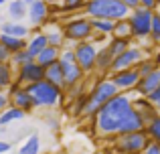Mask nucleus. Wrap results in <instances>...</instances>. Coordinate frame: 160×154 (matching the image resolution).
<instances>
[{"label":"nucleus","instance_id":"obj_1","mask_svg":"<svg viewBox=\"0 0 160 154\" xmlns=\"http://www.w3.org/2000/svg\"><path fill=\"white\" fill-rule=\"evenodd\" d=\"M132 97L128 93H118L113 99H109L106 106L98 112L95 118H91L93 122V132L99 138H116L120 134L122 120L126 118L130 110H132Z\"/></svg>","mask_w":160,"mask_h":154},{"label":"nucleus","instance_id":"obj_2","mask_svg":"<svg viewBox=\"0 0 160 154\" xmlns=\"http://www.w3.org/2000/svg\"><path fill=\"white\" fill-rule=\"evenodd\" d=\"M83 10H85V16L89 20L106 18V20H113V22L128 20L130 12H132L122 0H87Z\"/></svg>","mask_w":160,"mask_h":154},{"label":"nucleus","instance_id":"obj_3","mask_svg":"<svg viewBox=\"0 0 160 154\" xmlns=\"http://www.w3.org/2000/svg\"><path fill=\"white\" fill-rule=\"evenodd\" d=\"M120 93L118 91V87L113 85L112 79H99V81L93 83V87H91L89 91H87V107H85V116L87 118H95L98 116V112L102 110L103 106L109 102V99H113L116 95Z\"/></svg>","mask_w":160,"mask_h":154},{"label":"nucleus","instance_id":"obj_4","mask_svg":"<svg viewBox=\"0 0 160 154\" xmlns=\"http://www.w3.org/2000/svg\"><path fill=\"white\" fill-rule=\"evenodd\" d=\"M28 89V93L32 95V102H35V107H55L63 102L65 97V91L59 89L57 85L49 83L47 79L39 83H31V85H24Z\"/></svg>","mask_w":160,"mask_h":154},{"label":"nucleus","instance_id":"obj_5","mask_svg":"<svg viewBox=\"0 0 160 154\" xmlns=\"http://www.w3.org/2000/svg\"><path fill=\"white\" fill-rule=\"evenodd\" d=\"M150 144L146 132H134V134H118L109 140V152L112 154H142Z\"/></svg>","mask_w":160,"mask_h":154},{"label":"nucleus","instance_id":"obj_6","mask_svg":"<svg viewBox=\"0 0 160 154\" xmlns=\"http://www.w3.org/2000/svg\"><path fill=\"white\" fill-rule=\"evenodd\" d=\"M65 41H69L71 45L85 43V41L93 39V28H91V20L87 16H73L61 27Z\"/></svg>","mask_w":160,"mask_h":154},{"label":"nucleus","instance_id":"obj_7","mask_svg":"<svg viewBox=\"0 0 160 154\" xmlns=\"http://www.w3.org/2000/svg\"><path fill=\"white\" fill-rule=\"evenodd\" d=\"M152 18H154V12L148 10V8H142V6L130 12L128 22H130V28H132V39H136V41L150 39Z\"/></svg>","mask_w":160,"mask_h":154},{"label":"nucleus","instance_id":"obj_8","mask_svg":"<svg viewBox=\"0 0 160 154\" xmlns=\"http://www.w3.org/2000/svg\"><path fill=\"white\" fill-rule=\"evenodd\" d=\"M75 57H77V65L83 69L85 75L95 71V59H98V45L93 41H85V43H77L73 45Z\"/></svg>","mask_w":160,"mask_h":154},{"label":"nucleus","instance_id":"obj_9","mask_svg":"<svg viewBox=\"0 0 160 154\" xmlns=\"http://www.w3.org/2000/svg\"><path fill=\"white\" fill-rule=\"evenodd\" d=\"M142 59H144V51H142V47L132 45V47H130L126 53H122L120 57H116V59H113L112 69H109V75H113V73H120V71H126V69L138 67V63H140Z\"/></svg>","mask_w":160,"mask_h":154},{"label":"nucleus","instance_id":"obj_10","mask_svg":"<svg viewBox=\"0 0 160 154\" xmlns=\"http://www.w3.org/2000/svg\"><path fill=\"white\" fill-rule=\"evenodd\" d=\"M8 99H10V106L12 107H18V110H22L24 114H28V112L35 110V102H32V95L28 93V89L24 85H20V83H12L10 87H8Z\"/></svg>","mask_w":160,"mask_h":154},{"label":"nucleus","instance_id":"obj_11","mask_svg":"<svg viewBox=\"0 0 160 154\" xmlns=\"http://www.w3.org/2000/svg\"><path fill=\"white\" fill-rule=\"evenodd\" d=\"M45 79V69L41 67L37 61L22 65V67L16 69V83L20 85H31V83H39Z\"/></svg>","mask_w":160,"mask_h":154},{"label":"nucleus","instance_id":"obj_12","mask_svg":"<svg viewBox=\"0 0 160 154\" xmlns=\"http://www.w3.org/2000/svg\"><path fill=\"white\" fill-rule=\"evenodd\" d=\"M109 79L113 81V85L118 87V91L120 93H128V91H134L138 85V81H140V73H138V69H126V71H120V73H113V75H109Z\"/></svg>","mask_w":160,"mask_h":154},{"label":"nucleus","instance_id":"obj_13","mask_svg":"<svg viewBox=\"0 0 160 154\" xmlns=\"http://www.w3.org/2000/svg\"><path fill=\"white\" fill-rule=\"evenodd\" d=\"M63 67V79H65V89H71V87L79 85V83H83V77H85V73H83V69L77 65V61H73V63H63V61H59Z\"/></svg>","mask_w":160,"mask_h":154},{"label":"nucleus","instance_id":"obj_14","mask_svg":"<svg viewBox=\"0 0 160 154\" xmlns=\"http://www.w3.org/2000/svg\"><path fill=\"white\" fill-rule=\"evenodd\" d=\"M49 10H51V6H49L45 0H35V2L28 6V14H27L32 27H43L49 18Z\"/></svg>","mask_w":160,"mask_h":154},{"label":"nucleus","instance_id":"obj_15","mask_svg":"<svg viewBox=\"0 0 160 154\" xmlns=\"http://www.w3.org/2000/svg\"><path fill=\"white\" fill-rule=\"evenodd\" d=\"M144 130H146V122L142 120V116L132 107V110L126 114V118L122 120L120 134H134V132H144Z\"/></svg>","mask_w":160,"mask_h":154},{"label":"nucleus","instance_id":"obj_16","mask_svg":"<svg viewBox=\"0 0 160 154\" xmlns=\"http://www.w3.org/2000/svg\"><path fill=\"white\" fill-rule=\"evenodd\" d=\"M160 87V69H154L150 75H146V77H140V81H138V85H136V93L140 95V97H148L152 91H156Z\"/></svg>","mask_w":160,"mask_h":154},{"label":"nucleus","instance_id":"obj_17","mask_svg":"<svg viewBox=\"0 0 160 154\" xmlns=\"http://www.w3.org/2000/svg\"><path fill=\"white\" fill-rule=\"evenodd\" d=\"M132 106H134V110L142 116V120L146 122V126L158 116V110L154 107V103H150L148 97H140V95H138L136 99H132Z\"/></svg>","mask_w":160,"mask_h":154},{"label":"nucleus","instance_id":"obj_18","mask_svg":"<svg viewBox=\"0 0 160 154\" xmlns=\"http://www.w3.org/2000/svg\"><path fill=\"white\" fill-rule=\"evenodd\" d=\"M47 47H49V41H47V35H45V32H35V35L27 41V53L32 59H37Z\"/></svg>","mask_w":160,"mask_h":154},{"label":"nucleus","instance_id":"obj_19","mask_svg":"<svg viewBox=\"0 0 160 154\" xmlns=\"http://www.w3.org/2000/svg\"><path fill=\"white\" fill-rule=\"evenodd\" d=\"M0 35H8V37H14V39H27L31 35V28L22 22H2L0 24Z\"/></svg>","mask_w":160,"mask_h":154},{"label":"nucleus","instance_id":"obj_20","mask_svg":"<svg viewBox=\"0 0 160 154\" xmlns=\"http://www.w3.org/2000/svg\"><path fill=\"white\" fill-rule=\"evenodd\" d=\"M132 41L134 39H120V37H112V39L106 43V49L109 51V55L116 59V57H120L122 53H126L130 47H132Z\"/></svg>","mask_w":160,"mask_h":154},{"label":"nucleus","instance_id":"obj_21","mask_svg":"<svg viewBox=\"0 0 160 154\" xmlns=\"http://www.w3.org/2000/svg\"><path fill=\"white\" fill-rule=\"evenodd\" d=\"M45 79H47L49 83H53V85H57L59 89H63L65 91V79H63V67H61V63H55L51 65V67H47L45 69Z\"/></svg>","mask_w":160,"mask_h":154},{"label":"nucleus","instance_id":"obj_22","mask_svg":"<svg viewBox=\"0 0 160 154\" xmlns=\"http://www.w3.org/2000/svg\"><path fill=\"white\" fill-rule=\"evenodd\" d=\"M0 45L10 55H16V53L27 49V39H14V37H8V35H0Z\"/></svg>","mask_w":160,"mask_h":154},{"label":"nucleus","instance_id":"obj_23","mask_svg":"<svg viewBox=\"0 0 160 154\" xmlns=\"http://www.w3.org/2000/svg\"><path fill=\"white\" fill-rule=\"evenodd\" d=\"M112 63H113V57L109 55V51L106 49V45H103V47L98 51V59H95V71L102 73V75H103V73H109Z\"/></svg>","mask_w":160,"mask_h":154},{"label":"nucleus","instance_id":"obj_24","mask_svg":"<svg viewBox=\"0 0 160 154\" xmlns=\"http://www.w3.org/2000/svg\"><path fill=\"white\" fill-rule=\"evenodd\" d=\"M27 14H28V6L22 0H10L8 2V16L12 18V22H20Z\"/></svg>","mask_w":160,"mask_h":154},{"label":"nucleus","instance_id":"obj_25","mask_svg":"<svg viewBox=\"0 0 160 154\" xmlns=\"http://www.w3.org/2000/svg\"><path fill=\"white\" fill-rule=\"evenodd\" d=\"M59 57H61V51H59V49H55V47H47L39 57H37L35 61H37V63H39L43 69H47V67H51V65L57 63Z\"/></svg>","mask_w":160,"mask_h":154},{"label":"nucleus","instance_id":"obj_26","mask_svg":"<svg viewBox=\"0 0 160 154\" xmlns=\"http://www.w3.org/2000/svg\"><path fill=\"white\" fill-rule=\"evenodd\" d=\"M91 28H93V35L112 37L113 31H116V22L113 20H106V18H95V20H91Z\"/></svg>","mask_w":160,"mask_h":154},{"label":"nucleus","instance_id":"obj_27","mask_svg":"<svg viewBox=\"0 0 160 154\" xmlns=\"http://www.w3.org/2000/svg\"><path fill=\"white\" fill-rule=\"evenodd\" d=\"M16 81V69L10 63H2L0 65V89H8L12 83Z\"/></svg>","mask_w":160,"mask_h":154},{"label":"nucleus","instance_id":"obj_28","mask_svg":"<svg viewBox=\"0 0 160 154\" xmlns=\"http://www.w3.org/2000/svg\"><path fill=\"white\" fill-rule=\"evenodd\" d=\"M45 35H47V41H49V47H55L59 49V51H63L65 49V35H63V31L59 27H51L45 31Z\"/></svg>","mask_w":160,"mask_h":154},{"label":"nucleus","instance_id":"obj_29","mask_svg":"<svg viewBox=\"0 0 160 154\" xmlns=\"http://www.w3.org/2000/svg\"><path fill=\"white\" fill-rule=\"evenodd\" d=\"M24 112L22 110H18V107H12V106H8L6 110L0 114V126L2 128H6L8 124H12V122H16V120H22L24 118Z\"/></svg>","mask_w":160,"mask_h":154},{"label":"nucleus","instance_id":"obj_30","mask_svg":"<svg viewBox=\"0 0 160 154\" xmlns=\"http://www.w3.org/2000/svg\"><path fill=\"white\" fill-rule=\"evenodd\" d=\"M41 152V138L37 134H31L24 144L18 148V154H39Z\"/></svg>","mask_w":160,"mask_h":154},{"label":"nucleus","instance_id":"obj_31","mask_svg":"<svg viewBox=\"0 0 160 154\" xmlns=\"http://www.w3.org/2000/svg\"><path fill=\"white\" fill-rule=\"evenodd\" d=\"M144 132H146V136H148L152 142H158V144H160V114L148 124V126H146Z\"/></svg>","mask_w":160,"mask_h":154},{"label":"nucleus","instance_id":"obj_32","mask_svg":"<svg viewBox=\"0 0 160 154\" xmlns=\"http://www.w3.org/2000/svg\"><path fill=\"white\" fill-rule=\"evenodd\" d=\"M85 107H87V93H81L79 97L73 99V107H71V112H73L75 118H81V116H85Z\"/></svg>","mask_w":160,"mask_h":154},{"label":"nucleus","instance_id":"obj_33","mask_svg":"<svg viewBox=\"0 0 160 154\" xmlns=\"http://www.w3.org/2000/svg\"><path fill=\"white\" fill-rule=\"evenodd\" d=\"M112 37H120V39H132V28H130L128 20H118L116 22V31Z\"/></svg>","mask_w":160,"mask_h":154},{"label":"nucleus","instance_id":"obj_34","mask_svg":"<svg viewBox=\"0 0 160 154\" xmlns=\"http://www.w3.org/2000/svg\"><path fill=\"white\" fill-rule=\"evenodd\" d=\"M87 0H61V10L63 12H77L83 10Z\"/></svg>","mask_w":160,"mask_h":154},{"label":"nucleus","instance_id":"obj_35","mask_svg":"<svg viewBox=\"0 0 160 154\" xmlns=\"http://www.w3.org/2000/svg\"><path fill=\"white\" fill-rule=\"evenodd\" d=\"M31 61H35V59H32V57H31V55H28V53H27V49L10 57V65H12V67H14V69H18V67H22V65L31 63Z\"/></svg>","mask_w":160,"mask_h":154},{"label":"nucleus","instance_id":"obj_36","mask_svg":"<svg viewBox=\"0 0 160 154\" xmlns=\"http://www.w3.org/2000/svg\"><path fill=\"white\" fill-rule=\"evenodd\" d=\"M136 69H138V73H140V77H146V75H150V73H152L154 69H158V67L154 65L152 59H142Z\"/></svg>","mask_w":160,"mask_h":154},{"label":"nucleus","instance_id":"obj_37","mask_svg":"<svg viewBox=\"0 0 160 154\" xmlns=\"http://www.w3.org/2000/svg\"><path fill=\"white\" fill-rule=\"evenodd\" d=\"M150 39L154 43H160V16L154 12V18H152V28H150Z\"/></svg>","mask_w":160,"mask_h":154},{"label":"nucleus","instance_id":"obj_38","mask_svg":"<svg viewBox=\"0 0 160 154\" xmlns=\"http://www.w3.org/2000/svg\"><path fill=\"white\" fill-rule=\"evenodd\" d=\"M142 154H160V144H158V142H152V140H150V144L146 146V150L142 152Z\"/></svg>","mask_w":160,"mask_h":154},{"label":"nucleus","instance_id":"obj_39","mask_svg":"<svg viewBox=\"0 0 160 154\" xmlns=\"http://www.w3.org/2000/svg\"><path fill=\"white\" fill-rule=\"evenodd\" d=\"M10 57L12 55L2 47V45H0V65H2V63H10Z\"/></svg>","mask_w":160,"mask_h":154},{"label":"nucleus","instance_id":"obj_40","mask_svg":"<svg viewBox=\"0 0 160 154\" xmlns=\"http://www.w3.org/2000/svg\"><path fill=\"white\" fill-rule=\"evenodd\" d=\"M10 106V99H8V95L6 93H0V114H2L6 107Z\"/></svg>","mask_w":160,"mask_h":154},{"label":"nucleus","instance_id":"obj_41","mask_svg":"<svg viewBox=\"0 0 160 154\" xmlns=\"http://www.w3.org/2000/svg\"><path fill=\"white\" fill-rule=\"evenodd\" d=\"M122 2H124L126 6L130 8V10H136V8H140V0H122Z\"/></svg>","mask_w":160,"mask_h":154},{"label":"nucleus","instance_id":"obj_42","mask_svg":"<svg viewBox=\"0 0 160 154\" xmlns=\"http://www.w3.org/2000/svg\"><path fill=\"white\" fill-rule=\"evenodd\" d=\"M148 99H150V103H158V102H160V87H158L156 91H152V93L148 95Z\"/></svg>","mask_w":160,"mask_h":154},{"label":"nucleus","instance_id":"obj_43","mask_svg":"<svg viewBox=\"0 0 160 154\" xmlns=\"http://www.w3.org/2000/svg\"><path fill=\"white\" fill-rule=\"evenodd\" d=\"M6 152H10V142L0 140V154H6Z\"/></svg>","mask_w":160,"mask_h":154},{"label":"nucleus","instance_id":"obj_44","mask_svg":"<svg viewBox=\"0 0 160 154\" xmlns=\"http://www.w3.org/2000/svg\"><path fill=\"white\" fill-rule=\"evenodd\" d=\"M93 154H112V152H109V150H95Z\"/></svg>","mask_w":160,"mask_h":154},{"label":"nucleus","instance_id":"obj_45","mask_svg":"<svg viewBox=\"0 0 160 154\" xmlns=\"http://www.w3.org/2000/svg\"><path fill=\"white\" fill-rule=\"evenodd\" d=\"M22 2H24V4H27V6H31V4H32V2H35V0H22Z\"/></svg>","mask_w":160,"mask_h":154},{"label":"nucleus","instance_id":"obj_46","mask_svg":"<svg viewBox=\"0 0 160 154\" xmlns=\"http://www.w3.org/2000/svg\"><path fill=\"white\" fill-rule=\"evenodd\" d=\"M154 107H156V110H158V114H160V102H158V103H154Z\"/></svg>","mask_w":160,"mask_h":154},{"label":"nucleus","instance_id":"obj_47","mask_svg":"<svg viewBox=\"0 0 160 154\" xmlns=\"http://www.w3.org/2000/svg\"><path fill=\"white\" fill-rule=\"evenodd\" d=\"M4 132H6V128H2V126H0V134H4Z\"/></svg>","mask_w":160,"mask_h":154},{"label":"nucleus","instance_id":"obj_48","mask_svg":"<svg viewBox=\"0 0 160 154\" xmlns=\"http://www.w3.org/2000/svg\"><path fill=\"white\" fill-rule=\"evenodd\" d=\"M8 2V0H0V6H2V4H6Z\"/></svg>","mask_w":160,"mask_h":154},{"label":"nucleus","instance_id":"obj_49","mask_svg":"<svg viewBox=\"0 0 160 154\" xmlns=\"http://www.w3.org/2000/svg\"><path fill=\"white\" fill-rule=\"evenodd\" d=\"M45 2H47V4H51V2H55V0H45Z\"/></svg>","mask_w":160,"mask_h":154},{"label":"nucleus","instance_id":"obj_50","mask_svg":"<svg viewBox=\"0 0 160 154\" xmlns=\"http://www.w3.org/2000/svg\"><path fill=\"white\" fill-rule=\"evenodd\" d=\"M156 14H158V16H160V8H158V10H156Z\"/></svg>","mask_w":160,"mask_h":154},{"label":"nucleus","instance_id":"obj_51","mask_svg":"<svg viewBox=\"0 0 160 154\" xmlns=\"http://www.w3.org/2000/svg\"><path fill=\"white\" fill-rule=\"evenodd\" d=\"M158 8H160V0H158Z\"/></svg>","mask_w":160,"mask_h":154},{"label":"nucleus","instance_id":"obj_52","mask_svg":"<svg viewBox=\"0 0 160 154\" xmlns=\"http://www.w3.org/2000/svg\"><path fill=\"white\" fill-rule=\"evenodd\" d=\"M0 93H4V91H2V89H0Z\"/></svg>","mask_w":160,"mask_h":154}]
</instances>
